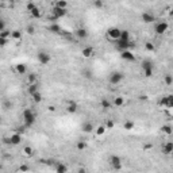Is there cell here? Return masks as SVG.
I'll return each instance as SVG.
<instances>
[{"label": "cell", "mask_w": 173, "mask_h": 173, "mask_svg": "<svg viewBox=\"0 0 173 173\" xmlns=\"http://www.w3.org/2000/svg\"><path fill=\"white\" fill-rule=\"evenodd\" d=\"M22 119H23V124L29 129V127H32V124L37 120V114L32 111V108H24L22 111Z\"/></svg>", "instance_id": "obj_1"}, {"label": "cell", "mask_w": 173, "mask_h": 173, "mask_svg": "<svg viewBox=\"0 0 173 173\" xmlns=\"http://www.w3.org/2000/svg\"><path fill=\"white\" fill-rule=\"evenodd\" d=\"M123 78H124L123 73L115 70V72H112L110 76H108V83H110L111 85H118V84H120L122 81H123Z\"/></svg>", "instance_id": "obj_2"}, {"label": "cell", "mask_w": 173, "mask_h": 173, "mask_svg": "<svg viewBox=\"0 0 173 173\" xmlns=\"http://www.w3.org/2000/svg\"><path fill=\"white\" fill-rule=\"evenodd\" d=\"M168 29H169V23L165 20L156 22V24H154V32H156L157 35H164L165 32L168 31Z\"/></svg>", "instance_id": "obj_3"}, {"label": "cell", "mask_w": 173, "mask_h": 173, "mask_svg": "<svg viewBox=\"0 0 173 173\" xmlns=\"http://www.w3.org/2000/svg\"><path fill=\"white\" fill-rule=\"evenodd\" d=\"M108 164H110V166L114 170H120L122 169V158L119 156H116V154L110 156V158H108Z\"/></svg>", "instance_id": "obj_4"}, {"label": "cell", "mask_w": 173, "mask_h": 173, "mask_svg": "<svg viewBox=\"0 0 173 173\" xmlns=\"http://www.w3.org/2000/svg\"><path fill=\"white\" fill-rule=\"evenodd\" d=\"M120 29H118V27H111V29L107 30V32H105V37L108 38L110 41H114V42H116V41L120 38Z\"/></svg>", "instance_id": "obj_5"}, {"label": "cell", "mask_w": 173, "mask_h": 173, "mask_svg": "<svg viewBox=\"0 0 173 173\" xmlns=\"http://www.w3.org/2000/svg\"><path fill=\"white\" fill-rule=\"evenodd\" d=\"M37 58H38V62H39L41 65H49V64H50V61H51V56L47 53V51H45V50L38 51Z\"/></svg>", "instance_id": "obj_6"}, {"label": "cell", "mask_w": 173, "mask_h": 173, "mask_svg": "<svg viewBox=\"0 0 173 173\" xmlns=\"http://www.w3.org/2000/svg\"><path fill=\"white\" fill-rule=\"evenodd\" d=\"M141 19H142L143 23L146 24H150V23H156L157 19H156V15L153 12H149V11H145V12L141 14Z\"/></svg>", "instance_id": "obj_7"}, {"label": "cell", "mask_w": 173, "mask_h": 173, "mask_svg": "<svg viewBox=\"0 0 173 173\" xmlns=\"http://www.w3.org/2000/svg\"><path fill=\"white\" fill-rule=\"evenodd\" d=\"M116 47H118L120 51H123V50H130L131 47H134V43H132V41H122V39H118V41H116Z\"/></svg>", "instance_id": "obj_8"}, {"label": "cell", "mask_w": 173, "mask_h": 173, "mask_svg": "<svg viewBox=\"0 0 173 173\" xmlns=\"http://www.w3.org/2000/svg\"><path fill=\"white\" fill-rule=\"evenodd\" d=\"M65 15H66V10H61V8L53 5V8H51V19L57 20V19L62 18V16H65Z\"/></svg>", "instance_id": "obj_9"}, {"label": "cell", "mask_w": 173, "mask_h": 173, "mask_svg": "<svg viewBox=\"0 0 173 173\" xmlns=\"http://www.w3.org/2000/svg\"><path fill=\"white\" fill-rule=\"evenodd\" d=\"M73 35H74L76 38H78V39H86L88 35H89V32H88V30L84 29V27H78V29L74 30Z\"/></svg>", "instance_id": "obj_10"}, {"label": "cell", "mask_w": 173, "mask_h": 173, "mask_svg": "<svg viewBox=\"0 0 173 173\" xmlns=\"http://www.w3.org/2000/svg\"><path fill=\"white\" fill-rule=\"evenodd\" d=\"M8 138H10V143H11L12 146H18V145H20V142L23 141V135L18 134V132H14V134H11Z\"/></svg>", "instance_id": "obj_11"}, {"label": "cell", "mask_w": 173, "mask_h": 173, "mask_svg": "<svg viewBox=\"0 0 173 173\" xmlns=\"http://www.w3.org/2000/svg\"><path fill=\"white\" fill-rule=\"evenodd\" d=\"M120 57H122V59H124V61H129V62H134L135 61V54L132 53L131 50L120 51Z\"/></svg>", "instance_id": "obj_12"}, {"label": "cell", "mask_w": 173, "mask_h": 173, "mask_svg": "<svg viewBox=\"0 0 173 173\" xmlns=\"http://www.w3.org/2000/svg\"><path fill=\"white\" fill-rule=\"evenodd\" d=\"M159 104L164 105V107L170 108L173 105V96L172 95H166V96H164L161 100H159Z\"/></svg>", "instance_id": "obj_13"}, {"label": "cell", "mask_w": 173, "mask_h": 173, "mask_svg": "<svg viewBox=\"0 0 173 173\" xmlns=\"http://www.w3.org/2000/svg\"><path fill=\"white\" fill-rule=\"evenodd\" d=\"M100 107H102V110H104V111H110L114 105H112V102H111V100H108L107 97H103V99L100 100Z\"/></svg>", "instance_id": "obj_14"}, {"label": "cell", "mask_w": 173, "mask_h": 173, "mask_svg": "<svg viewBox=\"0 0 173 173\" xmlns=\"http://www.w3.org/2000/svg\"><path fill=\"white\" fill-rule=\"evenodd\" d=\"M65 110H66V112H69V114H76L78 110V104L76 102H68Z\"/></svg>", "instance_id": "obj_15"}, {"label": "cell", "mask_w": 173, "mask_h": 173, "mask_svg": "<svg viewBox=\"0 0 173 173\" xmlns=\"http://www.w3.org/2000/svg\"><path fill=\"white\" fill-rule=\"evenodd\" d=\"M54 170H56V173H66L68 166L64 164V162L56 161V164H54Z\"/></svg>", "instance_id": "obj_16"}, {"label": "cell", "mask_w": 173, "mask_h": 173, "mask_svg": "<svg viewBox=\"0 0 173 173\" xmlns=\"http://www.w3.org/2000/svg\"><path fill=\"white\" fill-rule=\"evenodd\" d=\"M161 151H162V154H165V156H170V154H172V151H173V143L172 142L164 143V145H162V147H161Z\"/></svg>", "instance_id": "obj_17"}, {"label": "cell", "mask_w": 173, "mask_h": 173, "mask_svg": "<svg viewBox=\"0 0 173 173\" xmlns=\"http://www.w3.org/2000/svg\"><path fill=\"white\" fill-rule=\"evenodd\" d=\"M81 54H83L84 58H91L95 54V49L92 47V46H86V47H84L83 50H81Z\"/></svg>", "instance_id": "obj_18"}, {"label": "cell", "mask_w": 173, "mask_h": 173, "mask_svg": "<svg viewBox=\"0 0 173 173\" xmlns=\"http://www.w3.org/2000/svg\"><path fill=\"white\" fill-rule=\"evenodd\" d=\"M15 72L18 73L19 76H24L27 73V65L26 64H16L15 65Z\"/></svg>", "instance_id": "obj_19"}, {"label": "cell", "mask_w": 173, "mask_h": 173, "mask_svg": "<svg viewBox=\"0 0 173 173\" xmlns=\"http://www.w3.org/2000/svg\"><path fill=\"white\" fill-rule=\"evenodd\" d=\"M81 130H83L84 132H86V134H91V132H93L95 127L91 122H84L83 126H81Z\"/></svg>", "instance_id": "obj_20"}, {"label": "cell", "mask_w": 173, "mask_h": 173, "mask_svg": "<svg viewBox=\"0 0 173 173\" xmlns=\"http://www.w3.org/2000/svg\"><path fill=\"white\" fill-rule=\"evenodd\" d=\"M22 154H23L24 157H27V158H31V157L34 156V149H32V146H24V147L22 149Z\"/></svg>", "instance_id": "obj_21"}, {"label": "cell", "mask_w": 173, "mask_h": 173, "mask_svg": "<svg viewBox=\"0 0 173 173\" xmlns=\"http://www.w3.org/2000/svg\"><path fill=\"white\" fill-rule=\"evenodd\" d=\"M114 107H123L124 105V97L123 96H115L112 100Z\"/></svg>", "instance_id": "obj_22"}, {"label": "cell", "mask_w": 173, "mask_h": 173, "mask_svg": "<svg viewBox=\"0 0 173 173\" xmlns=\"http://www.w3.org/2000/svg\"><path fill=\"white\" fill-rule=\"evenodd\" d=\"M141 68H142V70H151L153 69V62H151V59H143V61L141 62Z\"/></svg>", "instance_id": "obj_23"}, {"label": "cell", "mask_w": 173, "mask_h": 173, "mask_svg": "<svg viewBox=\"0 0 173 173\" xmlns=\"http://www.w3.org/2000/svg\"><path fill=\"white\" fill-rule=\"evenodd\" d=\"M27 84L31 85V84H38V74L37 73H30L27 76Z\"/></svg>", "instance_id": "obj_24"}, {"label": "cell", "mask_w": 173, "mask_h": 173, "mask_svg": "<svg viewBox=\"0 0 173 173\" xmlns=\"http://www.w3.org/2000/svg\"><path fill=\"white\" fill-rule=\"evenodd\" d=\"M12 107H14V103L11 102L10 99H4V100H3V102H2V108H3V110H4V111L11 110V108H12Z\"/></svg>", "instance_id": "obj_25"}, {"label": "cell", "mask_w": 173, "mask_h": 173, "mask_svg": "<svg viewBox=\"0 0 173 173\" xmlns=\"http://www.w3.org/2000/svg\"><path fill=\"white\" fill-rule=\"evenodd\" d=\"M31 99H32V102H34L35 104H39V103L43 100V96H42V93L38 91V92H35V93L31 95Z\"/></svg>", "instance_id": "obj_26"}, {"label": "cell", "mask_w": 173, "mask_h": 173, "mask_svg": "<svg viewBox=\"0 0 173 173\" xmlns=\"http://www.w3.org/2000/svg\"><path fill=\"white\" fill-rule=\"evenodd\" d=\"M22 37H23V32H22L20 30H12V31H11L10 38H12V39L19 41V39H22Z\"/></svg>", "instance_id": "obj_27"}, {"label": "cell", "mask_w": 173, "mask_h": 173, "mask_svg": "<svg viewBox=\"0 0 173 173\" xmlns=\"http://www.w3.org/2000/svg\"><path fill=\"white\" fill-rule=\"evenodd\" d=\"M86 147H88V143H86L85 141H77V142H76V149H77L78 151H84Z\"/></svg>", "instance_id": "obj_28"}, {"label": "cell", "mask_w": 173, "mask_h": 173, "mask_svg": "<svg viewBox=\"0 0 173 173\" xmlns=\"http://www.w3.org/2000/svg\"><path fill=\"white\" fill-rule=\"evenodd\" d=\"M53 5L54 7H58V8H61V10H66L68 8V2L66 0H58V2H56V3H53Z\"/></svg>", "instance_id": "obj_29"}, {"label": "cell", "mask_w": 173, "mask_h": 173, "mask_svg": "<svg viewBox=\"0 0 173 173\" xmlns=\"http://www.w3.org/2000/svg\"><path fill=\"white\" fill-rule=\"evenodd\" d=\"M30 15H31V18H34V19H39L41 16H42V11H41L38 7H35L32 11H30Z\"/></svg>", "instance_id": "obj_30"}, {"label": "cell", "mask_w": 173, "mask_h": 173, "mask_svg": "<svg viewBox=\"0 0 173 173\" xmlns=\"http://www.w3.org/2000/svg\"><path fill=\"white\" fill-rule=\"evenodd\" d=\"M130 37H131V32H130L129 30H122V31H120V38H119V39H122V41H131V39H130Z\"/></svg>", "instance_id": "obj_31"}, {"label": "cell", "mask_w": 173, "mask_h": 173, "mask_svg": "<svg viewBox=\"0 0 173 173\" xmlns=\"http://www.w3.org/2000/svg\"><path fill=\"white\" fill-rule=\"evenodd\" d=\"M50 31L54 32V34H62V29L59 27V24H57V23L50 24Z\"/></svg>", "instance_id": "obj_32"}, {"label": "cell", "mask_w": 173, "mask_h": 173, "mask_svg": "<svg viewBox=\"0 0 173 173\" xmlns=\"http://www.w3.org/2000/svg\"><path fill=\"white\" fill-rule=\"evenodd\" d=\"M39 91V86H38V84H31V85L27 86V92H29V95L31 96L32 93H35V92Z\"/></svg>", "instance_id": "obj_33"}, {"label": "cell", "mask_w": 173, "mask_h": 173, "mask_svg": "<svg viewBox=\"0 0 173 173\" xmlns=\"http://www.w3.org/2000/svg\"><path fill=\"white\" fill-rule=\"evenodd\" d=\"M134 127H135V123H134L132 120H130V119H129V120H126V122L123 123V129H124V130H127V131L132 130Z\"/></svg>", "instance_id": "obj_34"}, {"label": "cell", "mask_w": 173, "mask_h": 173, "mask_svg": "<svg viewBox=\"0 0 173 173\" xmlns=\"http://www.w3.org/2000/svg\"><path fill=\"white\" fill-rule=\"evenodd\" d=\"M103 126L105 127V130H112L114 127H115V122H114L112 119H107V120H105V123L103 124Z\"/></svg>", "instance_id": "obj_35"}, {"label": "cell", "mask_w": 173, "mask_h": 173, "mask_svg": "<svg viewBox=\"0 0 173 173\" xmlns=\"http://www.w3.org/2000/svg\"><path fill=\"white\" fill-rule=\"evenodd\" d=\"M161 131L166 135H170L172 134V126H170V124H164V126L161 127Z\"/></svg>", "instance_id": "obj_36"}, {"label": "cell", "mask_w": 173, "mask_h": 173, "mask_svg": "<svg viewBox=\"0 0 173 173\" xmlns=\"http://www.w3.org/2000/svg\"><path fill=\"white\" fill-rule=\"evenodd\" d=\"M15 5L14 2H0V10L2 8H12Z\"/></svg>", "instance_id": "obj_37"}, {"label": "cell", "mask_w": 173, "mask_h": 173, "mask_svg": "<svg viewBox=\"0 0 173 173\" xmlns=\"http://www.w3.org/2000/svg\"><path fill=\"white\" fill-rule=\"evenodd\" d=\"M35 31H37V29H35L34 24H27V27H26V32H27V34H29V35H34Z\"/></svg>", "instance_id": "obj_38"}, {"label": "cell", "mask_w": 173, "mask_h": 173, "mask_svg": "<svg viewBox=\"0 0 173 173\" xmlns=\"http://www.w3.org/2000/svg\"><path fill=\"white\" fill-rule=\"evenodd\" d=\"M164 81H165V84H166V85H172V84H173V76L170 74V73L165 74L164 76Z\"/></svg>", "instance_id": "obj_39"}, {"label": "cell", "mask_w": 173, "mask_h": 173, "mask_svg": "<svg viewBox=\"0 0 173 173\" xmlns=\"http://www.w3.org/2000/svg\"><path fill=\"white\" fill-rule=\"evenodd\" d=\"M93 131L96 132V135H103V134H104L105 131H107V130H105V127H104V126H103V124H102V126H97L96 129L93 130Z\"/></svg>", "instance_id": "obj_40"}, {"label": "cell", "mask_w": 173, "mask_h": 173, "mask_svg": "<svg viewBox=\"0 0 173 173\" xmlns=\"http://www.w3.org/2000/svg\"><path fill=\"white\" fill-rule=\"evenodd\" d=\"M145 49L147 51H154L156 50V46H154V43H151L150 41H147V42H145Z\"/></svg>", "instance_id": "obj_41"}, {"label": "cell", "mask_w": 173, "mask_h": 173, "mask_svg": "<svg viewBox=\"0 0 173 173\" xmlns=\"http://www.w3.org/2000/svg\"><path fill=\"white\" fill-rule=\"evenodd\" d=\"M92 5H93L95 8H103L104 7V2H103V0H93Z\"/></svg>", "instance_id": "obj_42"}, {"label": "cell", "mask_w": 173, "mask_h": 173, "mask_svg": "<svg viewBox=\"0 0 173 173\" xmlns=\"http://www.w3.org/2000/svg\"><path fill=\"white\" fill-rule=\"evenodd\" d=\"M10 37H11V30H7V29H5L4 31L0 32V38H4V39H8Z\"/></svg>", "instance_id": "obj_43"}, {"label": "cell", "mask_w": 173, "mask_h": 173, "mask_svg": "<svg viewBox=\"0 0 173 173\" xmlns=\"http://www.w3.org/2000/svg\"><path fill=\"white\" fill-rule=\"evenodd\" d=\"M26 129H27V127L24 126V124H23V126H18V127L15 129V132H18V134H20V135H23L24 132H26Z\"/></svg>", "instance_id": "obj_44"}, {"label": "cell", "mask_w": 173, "mask_h": 173, "mask_svg": "<svg viewBox=\"0 0 173 173\" xmlns=\"http://www.w3.org/2000/svg\"><path fill=\"white\" fill-rule=\"evenodd\" d=\"M19 170H20L22 173H27L30 170V166H29V165H26V164H22L20 166H19Z\"/></svg>", "instance_id": "obj_45"}, {"label": "cell", "mask_w": 173, "mask_h": 173, "mask_svg": "<svg viewBox=\"0 0 173 173\" xmlns=\"http://www.w3.org/2000/svg\"><path fill=\"white\" fill-rule=\"evenodd\" d=\"M35 7H37V4H35V3H32V2H29V3L26 4V8H27V11H29V12L34 10Z\"/></svg>", "instance_id": "obj_46"}, {"label": "cell", "mask_w": 173, "mask_h": 173, "mask_svg": "<svg viewBox=\"0 0 173 173\" xmlns=\"http://www.w3.org/2000/svg\"><path fill=\"white\" fill-rule=\"evenodd\" d=\"M83 74H84V77H85V78H89V80H91V78L93 77V74H92V72H91L89 69H85V70H84Z\"/></svg>", "instance_id": "obj_47"}, {"label": "cell", "mask_w": 173, "mask_h": 173, "mask_svg": "<svg viewBox=\"0 0 173 173\" xmlns=\"http://www.w3.org/2000/svg\"><path fill=\"white\" fill-rule=\"evenodd\" d=\"M153 73H154V70H153V69H151V70H143V76H145L146 78L153 77Z\"/></svg>", "instance_id": "obj_48"}, {"label": "cell", "mask_w": 173, "mask_h": 173, "mask_svg": "<svg viewBox=\"0 0 173 173\" xmlns=\"http://www.w3.org/2000/svg\"><path fill=\"white\" fill-rule=\"evenodd\" d=\"M5 30V20L4 19H0V32Z\"/></svg>", "instance_id": "obj_49"}, {"label": "cell", "mask_w": 173, "mask_h": 173, "mask_svg": "<svg viewBox=\"0 0 173 173\" xmlns=\"http://www.w3.org/2000/svg\"><path fill=\"white\" fill-rule=\"evenodd\" d=\"M7 43H8V39H4V38H0V46H2V47L7 46Z\"/></svg>", "instance_id": "obj_50"}, {"label": "cell", "mask_w": 173, "mask_h": 173, "mask_svg": "<svg viewBox=\"0 0 173 173\" xmlns=\"http://www.w3.org/2000/svg\"><path fill=\"white\" fill-rule=\"evenodd\" d=\"M56 110H57L56 105H49V107H47V111H49V112H56Z\"/></svg>", "instance_id": "obj_51"}, {"label": "cell", "mask_w": 173, "mask_h": 173, "mask_svg": "<svg viewBox=\"0 0 173 173\" xmlns=\"http://www.w3.org/2000/svg\"><path fill=\"white\" fill-rule=\"evenodd\" d=\"M77 173H88V170H86V168H78Z\"/></svg>", "instance_id": "obj_52"}, {"label": "cell", "mask_w": 173, "mask_h": 173, "mask_svg": "<svg viewBox=\"0 0 173 173\" xmlns=\"http://www.w3.org/2000/svg\"><path fill=\"white\" fill-rule=\"evenodd\" d=\"M139 99H142V100H146V99H147V96H145V95H142V96H139Z\"/></svg>", "instance_id": "obj_53"}, {"label": "cell", "mask_w": 173, "mask_h": 173, "mask_svg": "<svg viewBox=\"0 0 173 173\" xmlns=\"http://www.w3.org/2000/svg\"><path fill=\"white\" fill-rule=\"evenodd\" d=\"M2 170H3V164L0 162V172H2Z\"/></svg>", "instance_id": "obj_54"}, {"label": "cell", "mask_w": 173, "mask_h": 173, "mask_svg": "<svg viewBox=\"0 0 173 173\" xmlns=\"http://www.w3.org/2000/svg\"><path fill=\"white\" fill-rule=\"evenodd\" d=\"M2 122H3V120H2V118H0V124H2Z\"/></svg>", "instance_id": "obj_55"}]
</instances>
